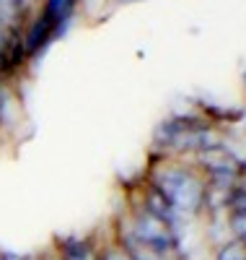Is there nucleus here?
Listing matches in <instances>:
<instances>
[{"instance_id":"f257e3e1","label":"nucleus","mask_w":246,"mask_h":260,"mask_svg":"<svg viewBox=\"0 0 246 260\" xmlns=\"http://www.w3.org/2000/svg\"><path fill=\"white\" fill-rule=\"evenodd\" d=\"M57 37V29L52 21H47L42 13L36 18L29 21V26L21 31V45H24V55L26 57H34L36 52H42L50 42Z\"/></svg>"},{"instance_id":"f03ea898","label":"nucleus","mask_w":246,"mask_h":260,"mask_svg":"<svg viewBox=\"0 0 246 260\" xmlns=\"http://www.w3.org/2000/svg\"><path fill=\"white\" fill-rule=\"evenodd\" d=\"M55 257L57 260H99L91 240L83 237H60L55 240Z\"/></svg>"},{"instance_id":"7ed1b4c3","label":"nucleus","mask_w":246,"mask_h":260,"mask_svg":"<svg viewBox=\"0 0 246 260\" xmlns=\"http://www.w3.org/2000/svg\"><path fill=\"white\" fill-rule=\"evenodd\" d=\"M75 3H78V0H44L42 16L47 18V21H52L55 29H57V34H60V29L68 24V18L73 16Z\"/></svg>"},{"instance_id":"20e7f679","label":"nucleus","mask_w":246,"mask_h":260,"mask_svg":"<svg viewBox=\"0 0 246 260\" xmlns=\"http://www.w3.org/2000/svg\"><path fill=\"white\" fill-rule=\"evenodd\" d=\"M218 260H246V242L243 240H233L231 245H226L220 250Z\"/></svg>"},{"instance_id":"39448f33","label":"nucleus","mask_w":246,"mask_h":260,"mask_svg":"<svg viewBox=\"0 0 246 260\" xmlns=\"http://www.w3.org/2000/svg\"><path fill=\"white\" fill-rule=\"evenodd\" d=\"M0 260H21V255H13V252H0Z\"/></svg>"},{"instance_id":"423d86ee","label":"nucleus","mask_w":246,"mask_h":260,"mask_svg":"<svg viewBox=\"0 0 246 260\" xmlns=\"http://www.w3.org/2000/svg\"><path fill=\"white\" fill-rule=\"evenodd\" d=\"M39 260H57V257H55V255H42Z\"/></svg>"},{"instance_id":"0eeeda50","label":"nucleus","mask_w":246,"mask_h":260,"mask_svg":"<svg viewBox=\"0 0 246 260\" xmlns=\"http://www.w3.org/2000/svg\"><path fill=\"white\" fill-rule=\"evenodd\" d=\"M21 260H39V257H31V255H29V257H21Z\"/></svg>"}]
</instances>
